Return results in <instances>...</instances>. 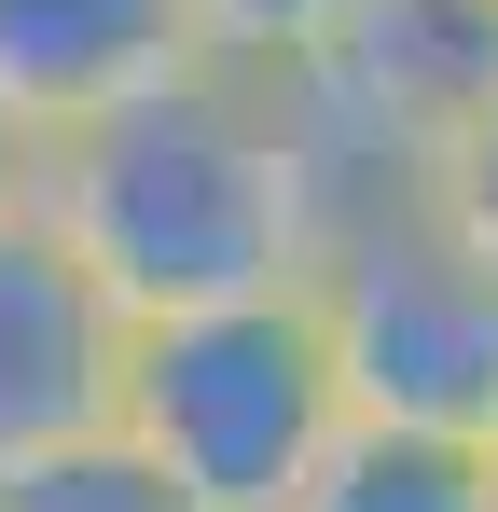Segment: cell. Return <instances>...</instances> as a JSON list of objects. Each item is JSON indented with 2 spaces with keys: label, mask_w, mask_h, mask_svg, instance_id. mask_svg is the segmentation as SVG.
Returning a JSON list of instances; mask_svg holds the SVG:
<instances>
[{
  "label": "cell",
  "mask_w": 498,
  "mask_h": 512,
  "mask_svg": "<svg viewBox=\"0 0 498 512\" xmlns=\"http://www.w3.org/2000/svg\"><path fill=\"white\" fill-rule=\"evenodd\" d=\"M346 222L305 97L194 56L180 84L125 97L42 153V236L125 305V319H208L305 291Z\"/></svg>",
  "instance_id": "1"
},
{
  "label": "cell",
  "mask_w": 498,
  "mask_h": 512,
  "mask_svg": "<svg viewBox=\"0 0 498 512\" xmlns=\"http://www.w3.org/2000/svg\"><path fill=\"white\" fill-rule=\"evenodd\" d=\"M346 374L305 291L277 305H208V319H139L125 346V457L166 471L194 512H305L346 457Z\"/></svg>",
  "instance_id": "2"
},
{
  "label": "cell",
  "mask_w": 498,
  "mask_h": 512,
  "mask_svg": "<svg viewBox=\"0 0 498 512\" xmlns=\"http://www.w3.org/2000/svg\"><path fill=\"white\" fill-rule=\"evenodd\" d=\"M360 429L415 443H485L498 457V263L429 194H360L305 277Z\"/></svg>",
  "instance_id": "3"
},
{
  "label": "cell",
  "mask_w": 498,
  "mask_h": 512,
  "mask_svg": "<svg viewBox=\"0 0 498 512\" xmlns=\"http://www.w3.org/2000/svg\"><path fill=\"white\" fill-rule=\"evenodd\" d=\"M346 208L360 194H429L443 153L498 111V0H346L332 42L291 70Z\"/></svg>",
  "instance_id": "4"
},
{
  "label": "cell",
  "mask_w": 498,
  "mask_h": 512,
  "mask_svg": "<svg viewBox=\"0 0 498 512\" xmlns=\"http://www.w3.org/2000/svg\"><path fill=\"white\" fill-rule=\"evenodd\" d=\"M125 346H139V319L42 222L0 236V485L125 429Z\"/></svg>",
  "instance_id": "5"
},
{
  "label": "cell",
  "mask_w": 498,
  "mask_h": 512,
  "mask_svg": "<svg viewBox=\"0 0 498 512\" xmlns=\"http://www.w3.org/2000/svg\"><path fill=\"white\" fill-rule=\"evenodd\" d=\"M194 56H208L194 0H0V97L42 139H70V125L125 111V97L180 84Z\"/></svg>",
  "instance_id": "6"
},
{
  "label": "cell",
  "mask_w": 498,
  "mask_h": 512,
  "mask_svg": "<svg viewBox=\"0 0 498 512\" xmlns=\"http://www.w3.org/2000/svg\"><path fill=\"white\" fill-rule=\"evenodd\" d=\"M305 512H498V457L485 443H415V429H346Z\"/></svg>",
  "instance_id": "7"
},
{
  "label": "cell",
  "mask_w": 498,
  "mask_h": 512,
  "mask_svg": "<svg viewBox=\"0 0 498 512\" xmlns=\"http://www.w3.org/2000/svg\"><path fill=\"white\" fill-rule=\"evenodd\" d=\"M332 14H346V0H194V42H208L222 70H263V84H291V70L332 42Z\"/></svg>",
  "instance_id": "8"
},
{
  "label": "cell",
  "mask_w": 498,
  "mask_h": 512,
  "mask_svg": "<svg viewBox=\"0 0 498 512\" xmlns=\"http://www.w3.org/2000/svg\"><path fill=\"white\" fill-rule=\"evenodd\" d=\"M0 512H194V499H180L166 471H139L125 443H83V457H56V471H14Z\"/></svg>",
  "instance_id": "9"
},
{
  "label": "cell",
  "mask_w": 498,
  "mask_h": 512,
  "mask_svg": "<svg viewBox=\"0 0 498 512\" xmlns=\"http://www.w3.org/2000/svg\"><path fill=\"white\" fill-rule=\"evenodd\" d=\"M429 208H443V222H457V236H471V250L498 263V111L471 125V139H457V153H443V180H429Z\"/></svg>",
  "instance_id": "10"
},
{
  "label": "cell",
  "mask_w": 498,
  "mask_h": 512,
  "mask_svg": "<svg viewBox=\"0 0 498 512\" xmlns=\"http://www.w3.org/2000/svg\"><path fill=\"white\" fill-rule=\"evenodd\" d=\"M42 153H56V139L0 97V236H14V222H42Z\"/></svg>",
  "instance_id": "11"
}]
</instances>
